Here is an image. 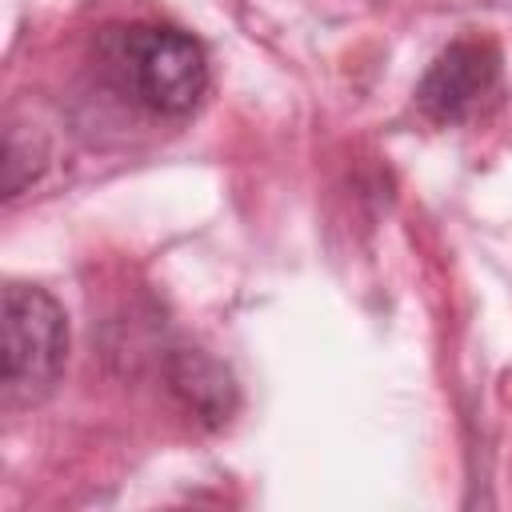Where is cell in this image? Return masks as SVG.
<instances>
[{
    "label": "cell",
    "mask_w": 512,
    "mask_h": 512,
    "mask_svg": "<svg viewBox=\"0 0 512 512\" xmlns=\"http://www.w3.org/2000/svg\"><path fill=\"white\" fill-rule=\"evenodd\" d=\"M0 348H4V408L44 404L68 364V316L60 300L40 284L8 280L0 296Z\"/></svg>",
    "instance_id": "2"
},
{
    "label": "cell",
    "mask_w": 512,
    "mask_h": 512,
    "mask_svg": "<svg viewBox=\"0 0 512 512\" xmlns=\"http://www.w3.org/2000/svg\"><path fill=\"white\" fill-rule=\"evenodd\" d=\"M500 48L488 36H460L452 40L424 72V80L416 84V104L420 112L440 124H464L468 116L480 112V104H488L500 88Z\"/></svg>",
    "instance_id": "3"
},
{
    "label": "cell",
    "mask_w": 512,
    "mask_h": 512,
    "mask_svg": "<svg viewBox=\"0 0 512 512\" xmlns=\"http://www.w3.org/2000/svg\"><path fill=\"white\" fill-rule=\"evenodd\" d=\"M96 76L132 108L184 120L208 92L204 44L172 24H108L92 44Z\"/></svg>",
    "instance_id": "1"
},
{
    "label": "cell",
    "mask_w": 512,
    "mask_h": 512,
    "mask_svg": "<svg viewBox=\"0 0 512 512\" xmlns=\"http://www.w3.org/2000/svg\"><path fill=\"white\" fill-rule=\"evenodd\" d=\"M168 384L192 416H200L208 424L228 420L236 388H232L228 372L216 360H208L204 352H176L172 364H168Z\"/></svg>",
    "instance_id": "4"
}]
</instances>
